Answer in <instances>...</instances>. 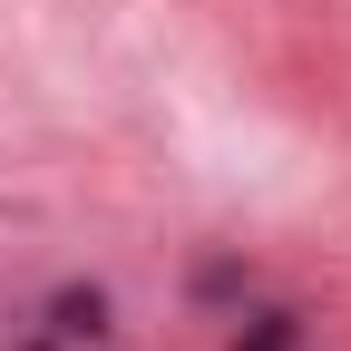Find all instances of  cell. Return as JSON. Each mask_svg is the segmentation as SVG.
<instances>
[{
  "label": "cell",
  "instance_id": "cell-3",
  "mask_svg": "<svg viewBox=\"0 0 351 351\" xmlns=\"http://www.w3.org/2000/svg\"><path fill=\"white\" fill-rule=\"evenodd\" d=\"M195 293H205V302H225V293H244V274H234V263H205V274H195Z\"/></svg>",
  "mask_w": 351,
  "mask_h": 351
},
{
  "label": "cell",
  "instance_id": "cell-1",
  "mask_svg": "<svg viewBox=\"0 0 351 351\" xmlns=\"http://www.w3.org/2000/svg\"><path fill=\"white\" fill-rule=\"evenodd\" d=\"M49 322H59L69 341H78V332H108V293H98V283H88V293H59V313H49Z\"/></svg>",
  "mask_w": 351,
  "mask_h": 351
},
{
  "label": "cell",
  "instance_id": "cell-2",
  "mask_svg": "<svg viewBox=\"0 0 351 351\" xmlns=\"http://www.w3.org/2000/svg\"><path fill=\"white\" fill-rule=\"evenodd\" d=\"M293 341H302V322H293V313H274V322H263L254 341H234V351H293Z\"/></svg>",
  "mask_w": 351,
  "mask_h": 351
}]
</instances>
